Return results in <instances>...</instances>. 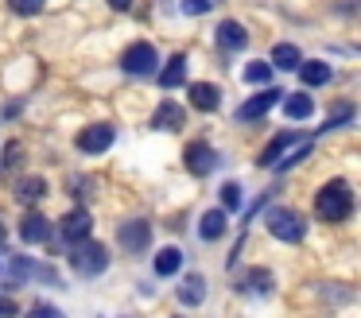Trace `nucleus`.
Returning a JSON list of instances; mask_svg holds the SVG:
<instances>
[{"label":"nucleus","mask_w":361,"mask_h":318,"mask_svg":"<svg viewBox=\"0 0 361 318\" xmlns=\"http://www.w3.org/2000/svg\"><path fill=\"white\" fill-rule=\"evenodd\" d=\"M187 93H190V105H195L198 113H214V109L221 105V90L214 82H195Z\"/></svg>","instance_id":"nucleus-13"},{"label":"nucleus","mask_w":361,"mask_h":318,"mask_svg":"<svg viewBox=\"0 0 361 318\" xmlns=\"http://www.w3.org/2000/svg\"><path fill=\"white\" fill-rule=\"evenodd\" d=\"M295 140H299V132H280V136H276L272 144H268L264 152H260V159H257V163H260V167H272V163L280 159V152H283V147H291Z\"/></svg>","instance_id":"nucleus-21"},{"label":"nucleus","mask_w":361,"mask_h":318,"mask_svg":"<svg viewBox=\"0 0 361 318\" xmlns=\"http://www.w3.org/2000/svg\"><path fill=\"white\" fill-rule=\"evenodd\" d=\"M314 214H319V221H326V225L345 221V217L353 214V190H350V183H345V178H330V183L314 194Z\"/></svg>","instance_id":"nucleus-1"},{"label":"nucleus","mask_w":361,"mask_h":318,"mask_svg":"<svg viewBox=\"0 0 361 318\" xmlns=\"http://www.w3.org/2000/svg\"><path fill=\"white\" fill-rule=\"evenodd\" d=\"M20 240H24V245H43V240H51V217L27 214L24 221H20Z\"/></svg>","instance_id":"nucleus-11"},{"label":"nucleus","mask_w":361,"mask_h":318,"mask_svg":"<svg viewBox=\"0 0 361 318\" xmlns=\"http://www.w3.org/2000/svg\"><path fill=\"white\" fill-rule=\"evenodd\" d=\"M113 140H117V128H113V124H90V128H82L78 136H74V147L86 152V155H102Z\"/></svg>","instance_id":"nucleus-5"},{"label":"nucleus","mask_w":361,"mask_h":318,"mask_svg":"<svg viewBox=\"0 0 361 318\" xmlns=\"http://www.w3.org/2000/svg\"><path fill=\"white\" fill-rule=\"evenodd\" d=\"M345 121H353V109L350 105H342L334 116H326V124H322V132H330V128H338V124H345Z\"/></svg>","instance_id":"nucleus-27"},{"label":"nucleus","mask_w":361,"mask_h":318,"mask_svg":"<svg viewBox=\"0 0 361 318\" xmlns=\"http://www.w3.org/2000/svg\"><path fill=\"white\" fill-rule=\"evenodd\" d=\"M245 78H249V82H257V85H264L268 78H272V66H268V62H249V66H245Z\"/></svg>","instance_id":"nucleus-25"},{"label":"nucleus","mask_w":361,"mask_h":318,"mask_svg":"<svg viewBox=\"0 0 361 318\" xmlns=\"http://www.w3.org/2000/svg\"><path fill=\"white\" fill-rule=\"evenodd\" d=\"M179 268H183V252L175 245H167V248H159V252H156V276L167 279V276H175Z\"/></svg>","instance_id":"nucleus-19"},{"label":"nucleus","mask_w":361,"mask_h":318,"mask_svg":"<svg viewBox=\"0 0 361 318\" xmlns=\"http://www.w3.org/2000/svg\"><path fill=\"white\" fill-rule=\"evenodd\" d=\"M71 268L78 271V276H102L105 268H109V252H105V245H97V240H78L71 252Z\"/></svg>","instance_id":"nucleus-3"},{"label":"nucleus","mask_w":361,"mask_h":318,"mask_svg":"<svg viewBox=\"0 0 361 318\" xmlns=\"http://www.w3.org/2000/svg\"><path fill=\"white\" fill-rule=\"evenodd\" d=\"M47 178H39V175H27V178H20L16 183V202H24V206H35V202H43L47 198Z\"/></svg>","instance_id":"nucleus-15"},{"label":"nucleus","mask_w":361,"mask_h":318,"mask_svg":"<svg viewBox=\"0 0 361 318\" xmlns=\"http://www.w3.org/2000/svg\"><path fill=\"white\" fill-rule=\"evenodd\" d=\"M202 299H206V279H202V276H187V279L179 283V302L198 307Z\"/></svg>","instance_id":"nucleus-20"},{"label":"nucleus","mask_w":361,"mask_h":318,"mask_svg":"<svg viewBox=\"0 0 361 318\" xmlns=\"http://www.w3.org/2000/svg\"><path fill=\"white\" fill-rule=\"evenodd\" d=\"M214 8V0H183V12L187 16H202V12H210Z\"/></svg>","instance_id":"nucleus-29"},{"label":"nucleus","mask_w":361,"mask_h":318,"mask_svg":"<svg viewBox=\"0 0 361 318\" xmlns=\"http://www.w3.org/2000/svg\"><path fill=\"white\" fill-rule=\"evenodd\" d=\"M283 113H288L291 121H307V116L314 113V101L307 97V93H291V97L283 101Z\"/></svg>","instance_id":"nucleus-23"},{"label":"nucleus","mask_w":361,"mask_h":318,"mask_svg":"<svg viewBox=\"0 0 361 318\" xmlns=\"http://www.w3.org/2000/svg\"><path fill=\"white\" fill-rule=\"evenodd\" d=\"M86 186H94V183H90V178H78V175L71 178V194H74V198H82V194H90Z\"/></svg>","instance_id":"nucleus-30"},{"label":"nucleus","mask_w":361,"mask_h":318,"mask_svg":"<svg viewBox=\"0 0 361 318\" xmlns=\"http://www.w3.org/2000/svg\"><path fill=\"white\" fill-rule=\"evenodd\" d=\"M218 47L221 51H245V47H249V31L237 20H221L218 23Z\"/></svg>","instance_id":"nucleus-12"},{"label":"nucleus","mask_w":361,"mask_h":318,"mask_svg":"<svg viewBox=\"0 0 361 318\" xmlns=\"http://www.w3.org/2000/svg\"><path fill=\"white\" fill-rule=\"evenodd\" d=\"M264 225L276 240H288V245H299L307 237V217L299 209H288V206H276L264 214Z\"/></svg>","instance_id":"nucleus-2"},{"label":"nucleus","mask_w":361,"mask_h":318,"mask_svg":"<svg viewBox=\"0 0 361 318\" xmlns=\"http://www.w3.org/2000/svg\"><path fill=\"white\" fill-rule=\"evenodd\" d=\"M43 4H47V0H8V8L16 16H39Z\"/></svg>","instance_id":"nucleus-26"},{"label":"nucleus","mask_w":361,"mask_h":318,"mask_svg":"<svg viewBox=\"0 0 361 318\" xmlns=\"http://www.w3.org/2000/svg\"><path fill=\"white\" fill-rule=\"evenodd\" d=\"M226 229H229L226 209H206V214L198 217V237H202V240H221V237H226Z\"/></svg>","instance_id":"nucleus-14"},{"label":"nucleus","mask_w":361,"mask_h":318,"mask_svg":"<svg viewBox=\"0 0 361 318\" xmlns=\"http://www.w3.org/2000/svg\"><path fill=\"white\" fill-rule=\"evenodd\" d=\"M241 291H252V295H272V271H264V268H252L249 276H245V283H237Z\"/></svg>","instance_id":"nucleus-22"},{"label":"nucleus","mask_w":361,"mask_h":318,"mask_svg":"<svg viewBox=\"0 0 361 318\" xmlns=\"http://www.w3.org/2000/svg\"><path fill=\"white\" fill-rule=\"evenodd\" d=\"M299 62H303V54H299L295 43H276L272 47V70H295Z\"/></svg>","instance_id":"nucleus-18"},{"label":"nucleus","mask_w":361,"mask_h":318,"mask_svg":"<svg viewBox=\"0 0 361 318\" xmlns=\"http://www.w3.org/2000/svg\"><path fill=\"white\" fill-rule=\"evenodd\" d=\"M117 240H121V248H125V252H144V248L152 245V225L144 221V217H133V221H125L117 229Z\"/></svg>","instance_id":"nucleus-8"},{"label":"nucleus","mask_w":361,"mask_h":318,"mask_svg":"<svg viewBox=\"0 0 361 318\" xmlns=\"http://www.w3.org/2000/svg\"><path fill=\"white\" fill-rule=\"evenodd\" d=\"M183 82H187V54H171V62L159 70V85H164V90H175V85H183Z\"/></svg>","instance_id":"nucleus-17"},{"label":"nucleus","mask_w":361,"mask_h":318,"mask_svg":"<svg viewBox=\"0 0 361 318\" xmlns=\"http://www.w3.org/2000/svg\"><path fill=\"white\" fill-rule=\"evenodd\" d=\"M295 70H299V78H303V85H326L330 74H334V70H330L322 59H303Z\"/></svg>","instance_id":"nucleus-16"},{"label":"nucleus","mask_w":361,"mask_h":318,"mask_svg":"<svg viewBox=\"0 0 361 318\" xmlns=\"http://www.w3.org/2000/svg\"><path fill=\"white\" fill-rule=\"evenodd\" d=\"M241 202H245L241 183H226V186H221V206H226V209H241Z\"/></svg>","instance_id":"nucleus-24"},{"label":"nucleus","mask_w":361,"mask_h":318,"mask_svg":"<svg viewBox=\"0 0 361 318\" xmlns=\"http://www.w3.org/2000/svg\"><path fill=\"white\" fill-rule=\"evenodd\" d=\"M187 124V109L175 105V101H159L156 116H152V128L156 132H179Z\"/></svg>","instance_id":"nucleus-10"},{"label":"nucleus","mask_w":361,"mask_h":318,"mask_svg":"<svg viewBox=\"0 0 361 318\" xmlns=\"http://www.w3.org/2000/svg\"><path fill=\"white\" fill-rule=\"evenodd\" d=\"M133 4H136V0H109V8H113V12H128Z\"/></svg>","instance_id":"nucleus-32"},{"label":"nucleus","mask_w":361,"mask_h":318,"mask_svg":"<svg viewBox=\"0 0 361 318\" xmlns=\"http://www.w3.org/2000/svg\"><path fill=\"white\" fill-rule=\"evenodd\" d=\"M90 233H94V217H90V209H71V214L63 217V240L66 245H78V240H86Z\"/></svg>","instance_id":"nucleus-9"},{"label":"nucleus","mask_w":361,"mask_h":318,"mask_svg":"<svg viewBox=\"0 0 361 318\" xmlns=\"http://www.w3.org/2000/svg\"><path fill=\"white\" fill-rule=\"evenodd\" d=\"M156 66H159V54H156L152 43H133V47H125V54H121V70L133 74V78H152Z\"/></svg>","instance_id":"nucleus-4"},{"label":"nucleus","mask_w":361,"mask_h":318,"mask_svg":"<svg viewBox=\"0 0 361 318\" xmlns=\"http://www.w3.org/2000/svg\"><path fill=\"white\" fill-rule=\"evenodd\" d=\"M27 318H66V314H63L59 307H47V302H39V307L27 310Z\"/></svg>","instance_id":"nucleus-28"},{"label":"nucleus","mask_w":361,"mask_h":318,"mask_svg":"<svg viewBox=\"0 0 361 318\" xmlns=\"http://www.w3.org/2000/svg\"><path fill=\"white\" fill-rule=\"evenodd\" d=\"M20 310H16V302L12 299H0V318H16Z\"/></svg>","instance_id":"nucleus-31"},{"label":"nucleus","mask_w":361,"mask_h":318,"mask_svg":"<svg viewBox=\"0 0 361 318\" xmlns=\"http://www.w3.org/2000/svg\"><path fill=\"white\" fill-rule=\"evenodd\" d=\"M183 159H187V171H190V175H214V171L221 167L218 152H214V147L206 144V140H195V144H187Z\"/></svg>","instance_id":"nucleus-6"},{"label":"nucleus","mask_w":361,"mask_h":318,"mask_svg":"<svg viewBox=\"0 0 361 318\" xmlns=\"http://www.w3.org/2000/svg\"><path fill=\"white\" fill-rule=\"evenodd\" d=\"M283 93L276 90V85H268V90H260V93H252L249 101H245V105H237V121L241 124H249V121H260V116H268V109L276 105V101H280Z\"/></svg>","instance_id":"nucleus-7"}]
</instances>
